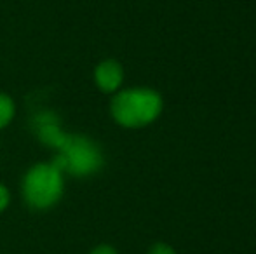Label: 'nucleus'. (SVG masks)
<instances>
[{"mask_svg":"<svg viewBox=\"0 0 256 254\" xmlns=\"http://www.w3.org/2000/svg\"><path fill=\"white\" fill-rule=\"evenodd\" d=\"M38 129H40V136L46 143L58 146L61 150L58 159L52 162V166H56L60 171L66 169L70 173L82 176V174L92 173L102 166V155L91 141L84 138H77V136L70 138V136L61 134L54 124L44 122V119H42Z\"/></svg>","mask_w":256,"mask_h":254,"instance_id":"obj_1","label":"nucleus"},{"mask_svg":"<svg viewBox=\"0 0 256 254\" xmlns=\"http://www.w3.org/2000/svg\"><path fill=\"white\" fill-rule=\"evenodd\" d=\"M162 99L150 89L122 91L112 101V115L124 127H142L158 117Z\"/></svg>","mask_w":256,"mask_h":254,"instance_id":"obj_2","label":"nucleus"},{"mask_svg":"<svg viewBox=\"0 0 256 254\" xmlns=\"http://www.w3.org/2000/svg\"><path fill=\"white\" fill-rule=\"evenodd\" d=\"M63 192V176L61 171L52 164H38L28 171L23 181L24 200L32 207L46 209L51 207Z\"/></svg>","mask_w":256,"mask_h":254,"instance_id":"obj_3","label":"nucleus"},{"mask_svg":"<svg viewBox=\"0 0 256 254\" xmlns=\"http://www.w3.org/2000/svg\"><path fill=\"white\" fill-rule=\"evenodd\" d=\"M96 84L102 89L103 92H114L120 87L122 78H124V71H122V66L114 59H108V61H103L96 68Z\"/></svg>","mask_w":256,"mask_h":254,"instance_id":"obj_4","label":"nucleus"},{"mask_svg":"<svg viewBox=\"0 0 256 254\" xmlns=\"http://www.w3.org/2000/svg\"><path fill=\"white\" fill-rule=\"evenodd\" d=\"M14 115V103L9 96L0 94V129L10 122Z\"/></svg>","mask_w":256,"mask_h":254,"instance_id":"obj_5","label":"nucleus"},{"mask_svg":"<svg viewBox=\"0 0 256 254\" xmlns=\"http://www.w3.org/2000/svg\"><path fill=\"white\" fill-rule=\"evenodd\" d=\"M148 254H176L174 249L168 244H155L152 249H150Z\"/></svg>","mask_w":256,"mask_h":254,"instance_id":"obj_6","label":"nucleus"},{"mask_svg":"<svg viewBox=\"0 0 256 254\" xmlns=\"http://www.w3.org/2000/svg\"><path fill=\"white\" fill-rule=\"evenodd\" d=\"M9 204V192H7L6 187L0 185V211H4Z\"/></svg>","mask_w":256,"mask_h":254,"instance_id":"obj_7","label":"nucleus"},{"mask_svg":"<svg viewBox=\"0 0 256 254\" xmlns=\"http://www.w3.org/2000/svg\"><path fill=\"white\" fill-rule=\"evenodd\" d=\"M91 254H117V253H115V249H112L110 246H100V248H96Z\"/></svg>","mask_w":256,"mask_h":254,"instance_id":"obj_8","label":"nucleus"}]
</instances>
